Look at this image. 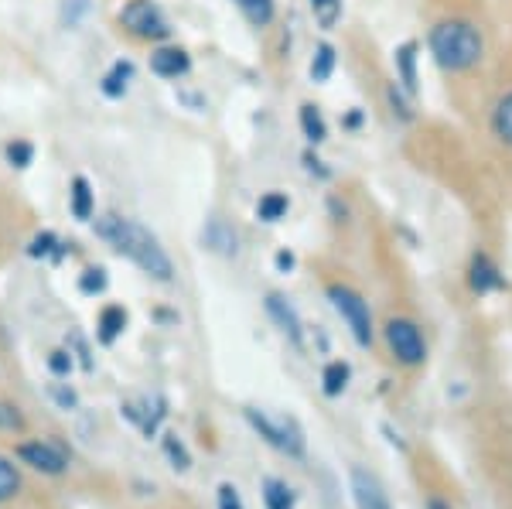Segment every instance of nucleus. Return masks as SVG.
<instances>
[{"mask_svg":"<svg viewBox=\"0 0 512 509\" xmlns=\"http://www.w3.org/2000/svg\"><path fill=\"white\" fill-rule=\"evenodd\" d=\"M7 158L18 164V168H24V164H28V158H31V147L28 144H11V147H7Z\"/></svg>","mask_w":512,"mask_h":509,"instance_id":"34","label":"nucleus"},{"mask_svg":"<svg viewBox=\"0 0 512 509\" xmlns=\"http://www.w3.org/2000/svg\"><path fill=\"white\" fill-rule=\"evenodd\" d=\"M492 127H495V134H499L502 141H506V144L512 147V93H509V96H502L499 106H495Z\"/></svg>","mask_w":512,"mask_h":509,"instance_id":"25","label":"nucleus"},{"mask_svg":"<svg viewBox=\"0 0 512 509\" xmlns=\"http://www.w3.org/2000/svg\"><path fill=\"white\" fill-rule=\"evenodd\" d=\"M277 270H280V274H291V270H294V253L291 250L277 253Z\"/></svg>","mask_w":512,"mask_h":509,"instance_id":"35","label":"nucleus"},{"mask_svg":"<svg viewBox=\"0 0 512 509\" xmlns=\"http://www.w3.org/2000/svg\"><path fill=\"white\" fill-rule=\"evenodd\" d=\"M352 496L359 509H390V499H386L379 479L366 469H352Z\"/></svg>","mask_w":512,"mask_h":509,"instance_id":"8","label":"nucleus"},{"mask_svg":"<svg viewBox=\"0 0 512 509\" xmlns=\"http://www.w3.org/2000/svg\"><path fill=\"white\" fill-rule=\"evenodd\" d=\"M335 72V48L332 45H318L315 48V62H311V79L328 82Z\"/></svg>","mask_w":512,"mask_h":509,"instance_id":"21","label":"nucleus"},{"mask_svg":"<svg viewBox=\"0 0 512 509\" xmlns=\"http://www.w3.org/2000/svg\"><path fill=\"white\" fill-rule=\"evenodd\" d=\"M246 421L253 424L256 431H260V438L267 441V445H274L277 451H284V455H304V431L297 428L294 417H284V414H267V410H256L250 407L246 410Z\"/></svg>","mask_w":512,"mask_h":509,"instance_id":"3","label":"nucleus"},{"mask_svg":"<svg viewBox=\"0 0 512 509\" xmlns=\"http://www.w3.org/2000/svg\"><path fill=\"white\" fill-rule=\"evenodd\" d=\"M468 284H472L475 294H489L495 291V287H502V277L499 270H495V264L485 253H478V257L472 260V274H468Z\"/></svg>","mask_w":512,"mask_h":509,"instance_id":"12","label":"nucleus"},{"mask_svg":"<svg viewBox=\"0 0 512 509\" xmlns=\"http://www.w3.org/2000/svg\"><path fill=\"white\" fill-rule=\"evenodd\" d=\"M267 311L274 315V322L280 325V332H284L287 339L294 342V346H301V318H297V311L287 305V298H280V294H270V298H267Z\"/></svg>","mask_w":512,"mask_h":509,"instance_id":"9","label":"nucleus"},{"mask_svg":"<svg viewBox=\"0 0 512 509\" xmlns=\"http://www.w3.org/2000/svg\"><path fill=\"white\" fill-rule=\"evenodd\" d=\"M96 229H99V236L113 246V250L134 260V264L144 270V274H151L154 281H171L175 270H171L168 253L161 250V243L154 240L144 226L130 223V219H120V216H103L96 223Z\"/></svg>","mask_w":512,"mask_h":509,"instance_id":"1","label":"nucleus"},{"mask_svg":"<svg viewBox=\"0 0 512 509\" xmlns=\"http://www.w3.org/2000/svg\"><path fill=\"white\" fill-rule=\"evenodd\" d=\"M130 79H134V65H130V62H117V65H113L110 76L103 79V93L117 100V96L127 93V82Z\"/></svg>","mask_w":512,"mask_h":509,"instance_id":"17","label":"nucleus"},{"mask_svg":"<svg viewBox=\"0 0 512 509\" xmlns=\"http://www.w3.org/2000/svg\"><path fill=\"white\" fill-rule=\"evenodd\" d=\"M263 499H267V509H294V492L280 479L263 482Z\"/></svg>","mask_w":512,"mask_h":509,"instance_id":"19","label":"nucleus"},{"mask_svg":"<svg viewBox=\"0 0 512 509\" xmlns=\"http://www.w3.org/2000/svg\"><path fill=\"white\" fill-rule=\"evenodd\" d=\"M219 509H243V499H239L233 482H222L219 486Z\"/></svg>","mask_w":512,"mask_h":509,"instance_id":"31","label":"nucleus"},{"mask_svg":"<svg viewBox=\"0 0 512 509\" xmlns=\"http://www.w3.org/2000/svg\"><path fill=\"white\" fill-rule=\"evenodd\" d=\"M427 509H451V506H444L441 499H431V503H427Z\"/></svg>","mask_w":512,"mask_h":509,"instance_id":"37","label":"nucleus"},{"mask_svg":"<svg viewBox=\"0 0 512 509\" xmlns=\"http://www.w3.org/2000/svg\"><path fill=\"white\" fill-rule=\"evenodd\" d=\"M151 69L164 79H178L188 72V55L181 52V48H158V52L151 55Z\"/></svg>","mask_w":512,"mask_h":509,"instance_id":"11","label":"nucleus"},{"mask_svg":"<svg viewBox=\"0 0 512 509\" xmlns=\"http://www.w3.org/2000/svg\"><path fill=\"white\" fill-rule=\"evenodd\" d=\"M18 458L41 475H62L69 469V455L52 441H28V445L18 448Z\"/></svg>","mask_w":512,"mask_h":509,"instance_id":"6","label":"nucleus"},{"mask_svg":"<svg viewBox=\"0 0 512 509\" xmlns=\"http://www.w3.org/2000/svg\"><path fill=\"white\" fill-rule=\"evenodd\" d=\"M328 298H332V305L338 315L345 318V325L352 328L355 342L359 346H369L373 342V318H369V305L359 298V294L352 291V287H342V284H332L328 287Z\"/></svg>","mask_w":512,"mask_h":509,"instance_id":"4","label":"nucleus"},{"mask_svg":"<svg viewBox=\"0 0 512 509\" xmlns=\"http://www.w3.org/2000/svg\"><path fill=\"white\" fill-rule=\"evenodd\" d=\"M301 127H304V134H308V141L311 144H321L325 141V134H328V127H325V120H321V113H318V106H301Z\"/></svg>","mask_w":512,"mask_h":509,"instance_id":"20","label":"nucleus"},{"mask_svg":"<svg viewBox=\"0 0 512 509\" xmlns=\"http://www.w3.org/2000/svg\"><path fill=\"white\" fill-rule=\"evenodd\" d=\"M79 287L86 294H99L106 287V270H99V267H93V270H86V274H82V281H79Z\"/></svg>","mask_w":512,"mask_h":509,"instance_id":"30","label":"nucleus"},{"mask_svg":"<svg viewBox=\"0 0 512 509\" xmlns=\"http://www.w3.org/2000/svg\"><path fill=\"white\" fill-rule=\"evenodd\" d=\"M205 246H209V250H216L219 257H236L239 240H236L233 226H226L222 219H212L209 229H205Z\"/></svg>","mask_w":512,"mask_h":509,"instance_id":"13","label":"nucleus"},{"mask_svg":"<svg viewBox=\"0 0 512 509\" xmlns=\"http://www.w3.org/2000/svg\"><path fill=\"white\" fill-rule=\"evenodd\" d=\"M52 246H55V236L52 233L38 236V240L31 243V257H48V253H52Z\"/></svg>","mask_w":512,"mask_h":509,"instance_id":"33","label":"nucleus"},{"mask_svg":"<svg viewBox=\"0 0 512 509\" xmlns=\"http://www.w3.org/2000/svg\"><path fill=\"white\" fill-rule=\"evenodd\" d=\"M287 209H291V202H287V195L280 192H267L260 199V205H256V216L263 219V223H277V219L287 216Z\"/></svg>","mask_w":512,"mask_h":509,"instance_id":"16","label":"nucleus"},{"mask_svg":"<svg viewBox=\"0 0 512 509\" xmlns=\"http://www.w3.org/2000/svg\"><path fill=\"white\" fill-rule=\"evenodd\" d=\"M236 7L246 14L253 24H270L274 21V0H236Z\"/></svg>","mask_w":512,"mask_h":509,"instance_id":"24","label":"nucleus"},{"mask_svg":"<svg viewBox=\"0 0 512 509\" xmlns=\"http://www.w3.org/2000/svg\"><path fill=\"white\" fill-rule=\"evenodd\" d=\"M127 328V311H123L120 305H110L103 308V315H99V342H117V335Z\"/></svg>","mask_w":512,"mask_h":509,"instance_id":"15","label":"nucleus"},{"mask_svg":"<svg viewBox=\"0 0 512 509\" xmlns=\"http://www.w3.org/2000/svg\"><path fill=\"white\" fill-rule=\"evenodd\" d=\"M21 489V475L14 469L11 462H7L4 455H0V503H7V499H14Z\"/></svg>","mask_w":512,"mask_h":509,"instance_id":"26","label":"nucleus"},{"mask_svg":"<svg viewBox=\"0 0 512 509\" xmlns=\"http://www.w3.org/2000/svg\"><path fill=\"white\" fill-rule=\"evenodd\" d=\"M48 369H52L55 376H69L72 373V352H52V356H48Z\"/></svg>","mask_w":512,"mask_h":509,"instance_id":"32","label":"nucleus"},{"mask_svg":"<svg viewBox=\"0 0 512 509\" xmlns=\"http://www.w3.org/2000/svg\"><path fill=\"white\" fill-rule=\"evenodd\" d=\"M72 216L82 219V223L93 216V192H89L86 178H76V182H72Z\"/></svg>","mask_w":512,"mask_h":509,"instance_id":"18","label":"nucleus"},{"mask_svg":"<svg viewBox=\"0 0 512 509\" xmlns=\"http://www.w3.org/2000/svg\"><path fill=\"white\" fill-rule=\"evenodd\" d=\"M123 414H127L130 421H137L140 428H144L147 438H151V434H158V424L164 421V414H168V410H164V400L161 397H147L144 400V410L134 407V404H127V407H123Z\"/></svg>","mask_w":512,"mask_h":509,"instance_id":"10","label":"nucleus"},{"mask_svg":"<svg viewBox=\"0 0 512 509\" xmlns=\"http://www.w3.org/2000/svg\"><path fill=\"white\" fill-rule=\"evenodd\" d=\"M321 383H325L328 397H338V393L349 387V366H345V363H328L325 373H321Z\"/></svg>","mask_w":512,"mask_h":509,"instance_id":"23","label":"nucleus"},{"mask_svg":"<svg viewBox=\"0 0 512 509\" xmlns=\"http://www.w3.org/2000/svg\"><path fill=\"white\" fill-rule=\"evenodd\" d=\"M164 451H168V458L175 462L178 472H188L192 469V455H188V448L178 441V434H164Z\"/></svg>","mask_w":512,"mask_h":509,"instance_id":"27","label":"nucleus"},{"mask_svg":"<svg viewBox=\"0 0 512 509\" xmlns=\"http://www.w3.org/2000/svg\"><path fill=\"white\" fill-rule=\"evenodd\" d=\"M311 14L325 31H332L342 18V0H311Z\"/></svg>","mask_w":512,"mask_h":509,"instance_id":"22","label":"nucleus"},{"mask_svg":"<svg viewBox=\"0 0 512 509\" xmlns=\"http://www.w3.org/2000/svg\"><path fill=\"white\" fill-rule=\"evenodd\" d=\"M390 103H393V113H400V120H410V110H407V103L400 100V93H396V89H390Z\"/></svg>","mask_w":512,"mask_h":509,"instance_id":"36","label":"nucleus"},{"mask_svg":"<svg viewBox=\"0 0 512 509\" xmlns=\"http://www.w3.org/2000/svg\"><path fill=\"white\" fill-rule=\"evenodd\" d=\"M386 342H390L393 356L400 359L403 366L424 363V356H427L424 335H420V328L414 322H407V318H393V322L386 325Z\"/></svg>","mask_w":512,"mask_h":509,"instance_id":"5","label":"nucleus"},{"mask_svg":"<svg viewBox=\"0 0 512 509\" xmlns=\"http://www.w3.org/2000/svg\"><path fill=\"white\" fill-rule=\"evenodd\" d=\"M396 69H400L403 89H407V93H417V45L414 41L400 45V52H396Z\"/></svg>","mask_w":512,"mask_h":509,"instance_id":"14","label":"nucleus"},{"mask_svg":"<svg viewBox=\"0 0 512 509\" xmlns=\"http://www.w3.org/2000/svg\"><path fill=\"white\" fill-rule=\"evenodd\" d=\"M48 393H52V400H55V404H59L62 410H72V407L79 404L76 390H72V387H65V383H52V387H48Z\"/></svg>","mask_w":512,"mask_h":509,"instance_id":"29","label":"nucleus"},{"mask_svg":"<svg viewBox=\"0 0 512 509\" xmlns=\"http://www.w3.org/2000/svg\"><path fill=\"white\" fill-rule=\"evenodd\" d=\"M0 431H24V417L14 404H0Z\"/></svg>","mask_w":512,"mask_h":509,"instance_id":"28","label":"nucleus"},{"mask_svg":"<svg viewBox=\"0 0 512 509\" xmlns=\"http://www.w3.org/2000/svg\"><path fill=\"white\" fill-rule=\"evenodd\" d=\"M431 55L441 69L465 72L482 62V35L468 21H441L431 31Z\"/></svg>","mask_w":512,"mask_h":509,"instance_id":"2","label":"nucleus"},{"mask_svg":"<svg viewBox=\"0 0 512 509\" xmlns=\"http://www.w3.org/2000/svg\"><path fill=\"white\" fill-rule=\"evenodd\" d=\"M123 24H127L137 38H147V41L168 35V24H164V18L158 14V7L147 4V0H130V4L123 7Z\"/></svg>","mask_w":512,"mask_h":509,"instance_id":"7","label":"nucleus"}]
</instances>
